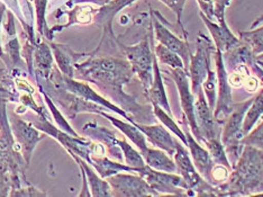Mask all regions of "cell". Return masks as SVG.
<instances>
[{
    "mask_svg": "<svg viewBox=\"0 0 263 197\" xmlns=\"http://www.w3.org/2000/svg\"><path fill=\"white\" fill-rule=\"evenodd\" d=\"M170 75L172 77V79L176 82L179 96H180L182 111L184 113V116L187 118L191 132H193L197 140L200 141V132L198 125H197L195 110V95L191 92L189 74L184 69H171Z\"/></svg>",
    "mask_w": 263,
    "mask_h": 197,
    "instance_id": "9",
    "label": "cell"
},
{
    "mask_svg": "<svg viewBox=\"0 0 263 197\" xmlns=\"http://www.w3.org/2000/svg\"><path fill=\"white\" fill-rule=\"evenodd\" d=\"M35 64L37 69V77L45 80H49L52 75L53 68V56L50 46L45 43H40L35 46Z\"/></svg>",
    "mask_w": 263,
    "mask_h": 197,
    "instance_id": "26",
    "label": "cell"
},
{
    "mask_svg": "<svg viewBox=\"0 0 263 197\" xmlns=\"http://www.w3.org/2000/svg\"><path fill=\"white\" fill-rule=\"evenodd\" d=\"M142 156L144 158L145 164L155 170L177 172L175 161L171 159V156L161 149L147 148L146 151L142 153Z\"/></svg>",
    "mask_w": 263,
    "mask_h": 197,
    "instance_id": "24",
    "label": "cell"
},
{
    "mask_svg": "<svg viewBox=\"0 0 263 197\" xmlns=\"http://www.w3.org/2000/svg\"><path fill=\"white\" fill-rule=\"evenodd\" d=\"M231 169L227 168V167L223 165H214L213 169L211 171V179H212V185L216 186V185L223 184L227 181V178L230 177Z\"/></svg>",
    "mask_w": 263,
    "mask_h": 197,
    "instance_id": "39",
    "label": "cell"
},
{
    "mask_svg": "<svg viewBox=\"0 0 263 197\" xmlns=\"http://www.w3.org/2000/svg\"><path fill=\"white\" fill-rule=\"evenodd\" d=\"M151 44L153 42L151 43V37L148 35L135 45H125L118 42L119 47L126 56L134 74L139 76L145 92L153 82V60L155 55Z\"/></svg>",
    "mask_w": 263,
    "mask_h": 197,
    "instance_id": "5",
    "label": "cell"
},
{
    "mask_svg": "<svg viewBox=\"0 0 263 197\" xmlns=\"http://www.w3.org/2000/svg\"><path fill=\"white\" fill-rule=\"evenodd\" d=\"M134 125L139 128L144 135L147 138L154 147L158 149L165 151L169 156L173 157V154L176 152V147H177V140L172 138V135L166 131L162 125H147V124H142L133 122Z\"/></svg>",
    "mask_w": 263,
    "mask_h": 197,
    "instance_id": "16",
    "label": "cell"
},
{
    "mask_svg": "<svg viewBox=\"0 0 263 197\" xmlns=\"http://www.w3.org/2000/svg\"><path fill=\"white\" fill-rule=\"evenodd\" d=\"M256 61H258V60H256ZM258 63L260 64V67L263 69V61H258Z\"/></svg>",
    "mask_w": 263,
    "mask_h": 197,
    "instance_id": "51",
    "label": "cell"
},
{
    "mask_svg": "<svg viewBox=\"0 0 263 197\" xmlns=\"http://www.w3.org/2000/svg\"><path fill=\"white\" fill-rule=\"evenodd\" d=\"M61 80H62L61 85L64 88H67L71 94H74V95H77V96H79L80 98H83V99L89 100V101H92V103L97 104L99 106H103L104 109L115 112V113H117V114L123 116L124 118H126L127 121L130 122V123L135 122L133 117L129 116L123 109H119V107H117L116 105H114L112 103H110L109 100H107L104 97H101L99 94L96 93L93 89H91L90 87L87 85V83L76 81L72 78H70V77H67V76H62Z\"/></svg>",
    "mask_w": 263,
    "mask_h": 197,
    "instance_id": "13",
    "label": "cell"
},
{
    "mask_svg": "<svg viewBox=\"0 0 263 197\" xmlns=\"http://www.w3.org/2000/svg\"><path fill=\"white\" fill-rule=\"evenodd\" d=\"M204 145L206 146L209 154H211L214 165H223L232 170V165L230 163L229 157H227V153L220 138L207 140L204 142Z\"/></svg>",
    "mask_w": 263,
    "mask_h": 197,
    "instance_id": "30",
    "label": "cell"
},
{
    "mask_svg": "<svg viewBox=\"0 0 263 197\" xmlns=\"http://www.w3.org/2000/svg\"><path fill=\"white\" fill-rule=\"evenodd\" d=\"M243 86L245 89H247L248 93H255L258 91V87H259V79L256 78V77L249 76L248 78L245 79Z\"/></svg>",
    "mask_w": 263,
    "mask_h": 197,
    "instance_id": "44",
    "label": "cell"
},
{
    "mask_svg": "<svg viewBox=\"0 0 263 197\" xmlns=\"http://www.w3.org/2000/svg\"><path fill=\"white\" fill-rule=\"evenodd\" d=\"M44 98H45V100H46V103H47V105H49V107H50V110H51V112H52V114H53V116H54V118H55V122L60 125V128H62L65 132H68L69 134H71V135H73V136H79L74 131L70 128V125L65 122V119L63 118V116L60 114V112L57 110V107L52 104V101H51V99L49 98V96H47V94H44Z\"/></svg>",
    "mask_w": 263,
    "mask_h": 197,
    "instance_id": "40",
    "label": "cell"
},
{
    "mask_svg": "<svg viewBox=\"0 0 263 197\" xmlns=\"http://www.w3.org/2000/svg\"><path fill=\"white\" fill-rule=\"evenodd\" d=\"M152 107H153V113L154 115L157 116L160 122L164 124L165 128H168L171 132H173V134H175L176 136H178V139L180 140L182 142L183 146H188L187 143V138H186V133L182 132V130L178 127L177 123L173 121V118L171 115H169L168 113H166L162 107H160L159 105H155V104H152Z\"/></svg>",
    "mask_w": 263,
    "mask_h": 197,
    "instance_id": "31",
    "label": "cell"
},
{
    "mask_svg": "<svg viewBox=\"0 0 263 197\" xmlns=\"http://www.w3.org/2000/svg\"><path fill=\"white\" fill-rule=\"evenodd\" d=\"M249 68L255 75L256 78L259 79V81L261 82V85L263 86V69L260 67V64L258 63V61H254L252 64H250Z\"/></svg>",
    "mask_w": 263,
    "mask_h": 197,
    "instance_id": "45",
    "label": "cell"
},
{
    "mask_svg": "<svg viewBox=\"0 0 263 197\" xmlns=\"http://www.w3.org/2000/svg\"><path fill=\"white\" fill-rule=\"evenodd\" d=\"M253 98L254 97L244 100L242 103H234L232 113L223 124L224 127L222 129V133H220V140H222L232 168L237 163L243 151L244 146L241 143V140L244 136L243 121L245 113H247L250 105L252 104Z\"/></svg>",
    "mask_w": 263,
    "mask_h": 197,
    "instance_id": "3",
    "label": "cell"
},
{
    "mask_svg": "<svg viewBox=\"0 0 263 197\" xmlns=\"http://www.w3.org/2000/svg\"><path fill=\"white\" fill-rule=\"evenodd\" d=\"M31 2H33V0H31Z\"/></svg>",
    "mask_w": 263,
    "mask_h": 197,
    "instance_id": "53",
    "label": "cell"
},
{
    "mask_svg": "<svg viewBox=\"0 0 263 197\" xmlns=\"http://www.w3.org/2000/svg\"><path fill=\"white\" fill-rule=\"evenodd\" d=\"M199 15L202 21H204L208 31L211 32L212 39L214 41L215 46H216V49L225 53L226 51L231 50L232 47H234L236 44H238L240 39H237L235 35L231 32V29L225 23V20L218 23H214L202 13H200Z\"/></svg>",
    "mask_w": 263,
    "mask_h": 197,
    "instance_id": "18",
    "label": "cell"
},
{
    "mask_svg": "<svg viewBox=\"0 0 263 197\" xmlns=\"http://www.w3.org/2000/svg\"><path fill=\"white\" fill-rule=\"evenodd\" d=\"M118 145L122 149L125 163H126L127 166L132 167V168L139 169L146 165L141 152L135 150L133 147L129 146L126 140H118Z\"/></svg>",
    "mask_w": 263,
    "mask_h": 197,
    "instance_id": "34",
    "label": "cell"
},
{
    "mask_svg": "<svg viewBox=\"0 0 263 197\" xmlns=\"http://www.w3.org/2000/svg\"><path fill=\"white\" fill-rule=\"evenodd\" d=\"M78 73H80L82 79L93 82L101 91L109 95L117 103L122 105L125 112H132L143 119V122H148L147 116H150V111L147 107L140 106L134 98L128 96L123 91V86L127 83L134 75L128 61L111 57L107 58H90L81 64H74Z\"/></svg>",
    "mask_w": 263,
    "mask_h": 197,
    "instance_id": "1",
    "label": "cell"
},
{
    "mask_svg": "<svg viewBox=\"0 0 263 197\" xmlns=\"http://www.w3.org/2000/svg\"><path fill=\"white\" fill-rule=\"evenodd\" d=\"M215 64H216V75H217V101L214 110V116L216 121L223 125L227 117L233 111L234 101H233V95L231 85L229 82V73H227L223 52L216 49L214 52Z\"/></svg>",
    "mask_w": 263,
    "mask_h": 197,
    "instance_id": "7",
    "label": "cell"
},
{
    "mask_svg": "<svg viewBox=\"0 0 263 197\" xmlns=\"http://www.w3.org/2000/svg\"><path fill=\"white\" fill-rule=\"evenodd\" d=\"M35 8H36L37 16V28L41 35H46L47 39L51 40L50 35L51 29L46 27L45 24V8H46V0H35Z\"/></svg>",
    "mask_w": 263,
    "mask_h": 197,
    "instance_id": "37",
    "label": "cell"
},
{
    "mask_svg": "<svg viewBox=\"0 0 263 197\" xmlns=\"http://www.w3.org/2000/svg\"><path fill=\"white\" fill-rule=\"evenodd\" d=\"M202 92L205 94V97L208 101V105L214 111L217 101V75L212 68L208 70V74L205 81L201 86Z\"/></svg>",
    "mask_w": 263,
    "mask_h": 197,
    "instance_id": "35",
    "label": "cell"
},
{
    "mask_svg": "<svg viewBox=\"0 0 263 197\" xmlns=\"http://www.w3.org/2000/svg\"><path fill=\"white\" fill-rule=\"evenodd\" d=\"M161 2L168 6L169 8H171V10H173V13L177 15V20H178L179 25H180L181 28H182V33H183L184 40L188 41V34H187L186 31H184L183 25H182V23H181L182 11H183L184 4H186V0H161Z\"/></svg>",
    "mask_w": 263,
    "mask_h": 197,
    "instance_id": "38",
    "label": "cell"
},
{
    "mask_svg": "<svg viewBox=\"0 0 263 197\" xmlns=\"http://www.w3.org/2000/svg\"><path fill=\"white\" fill-rule=\"evenodd\" d=\"M196 96L197 100H195V110L197 125H198L200 132V142L204 143L207 140L220 138L223 128L215 118L214 111L209 107L202 89L198 92Z\"/></svg>",
    "mask_w": 263,
    "mask_h": 197,
    "instance_id": "12",
    "label": "cell"
},
{
    "mask_svg": "<svg viewBox=\"0 0 263 197\" xmlns=\"http://www.w3.org/2000/svg\"><path fill=\"white\" fill-rule=\"evenodd\" d=\"M5 11H6L5 5L0 3V22L3 21V16H4V14H5Z\"/></svg>",
    "mask_w": 263,
    "mask_h": 197,
    "instance_id": "49",
    "label": "cell"
},
{
    "mask_svg": "<svg viewBox=\"0 0 263 197\" xmlns=\"http://www.w3.org/2000/svg\"><path fill=\"white\" fill-rule=\"evenodd\" d=\"M261 24H263V15H262V16H260L259 19H256V21L252 24V26H251V28H255V27H258L259 25H261Z\"/></svg>",
    "mask_w": 263,
    "mask_h": 197,
    "instance_id": "48",
    "label": "cell"
},
{
    "mask_svg": "<svg viewBox=\"0 0 263 197\" xmlns=\"http://www.w3.org/2000/svg\"><path fill=\"white\" fill-rule=\"evenodd\" d=\"M154 55L161 63L168 65L171 69H184L182 59L176 52L169 50L161 43L154 47Z\"/></svg>",
    "mask_w": 263,
    "mask_h": 197,
    "instance_id": "32",
    "label": "cell"
},
{
    "mask_svg": "<svg viewBox=\"0 0 263 197\" xmlns=\"http://www.w3.org/2000/svg\"><path fill=\"white\" fill-rule=\"evenodd\" d=\"M80 169H81V172H82L83 187H82V192L79 194V196H81V197H83V196H91V193L89 192V187H88V178H87V175H86V171H85V169L82 168L81 166H80Z\"/></svg>",
    "mask_w": 263,
    "mask_h": 197,
    "instance_id": "46",
    "label": "cell"
},
{
    "mask_svg": "<svg viewBox=\"0 0 263 197\" xmlns=\"http://www.w3.org/2000/svg\"><path fill=\"white\" fill-rule=\"evenodd\" d=\"M133 2H135V0H114V2H109L107 5L103 6V8L100 9L97 15V22L105 27L104 37L106 34L114 37L111 31V22L114 17H115L119 10H122L124 7H126V6L130 5Z\"/></svg>",
    "mask_w": 263,
    "mask_h": 197,
    "instance_id": "25",
    "label": "cell"
},
{
    "mask_svg": "<svg viewBox=\"0 0 263 197\" xmlns=\"http://www.w3.org/2000/svg\"><path fill=\"white\" fill-rule=\"evenodd\" d=\"M137 174L143 177L147 184L160 194H168L175 196H188V190L181 176L177 172H165L155 170L145 165L137 169Z\"/></svg>",
    "mask_w": 263,
    "mask_h": 197,
    "instance_id": "8",
    "label": "cell"
},
{
    "mask_svg": "<svg viewBox=\"0 0 263 197\" xmlns=\"http://www.w3.org/2000/svg\"><path fill=\"white\" fill-rule=\"evenodd\" d=\"M35 127H37L43 132L51 134L62 143L65 149H68L70 154H77L83 159L89 165H91V153H92V143L81 139L79 136H70L69 134L62 133V131L57 130V128L49 122H46L44 117H37L36 121H32Z\"/></svg>",
    "mask_w": 263,
    "mask_h": 197,
    "instance_id": "11",
    "label": "cell"
},
{
    "mask_svg": "<svg viewBox=\"0 0 263 197\" xmlns=\"http://www.w3.org/2000/svg\"><path fill=\"white\" fill-rule=\"evenodd\" d=\"M52 50L53 53H54V58L58 62V65L60 70L62 71L64 76L70 77L72 78L73 77V70H72V65L73 62H76L78 59L83 57V55H72V51L68 47H65L64 45H58V44H52Z\"/></svg>",
    "mask_w": 263,
    "mask_h": 197,
    "instance_id": "29",
    "label": "cell"
},
{
    "mask_svg": "<svg viewBox=\"0 0 263 197\" xmlns=\"http://www.w3.org/2000/svg\"><path fill=\"white\" fill-rule=\"evenodd\" d=\"M8 23L6 24V31L8 32V34L14 35L15 34V25H14V16L13 14L8 11Z\"/></svg>",
    "mask_w": 263,
    "mask_h": 197,
    "instance_id": "47",
    "label": "cell"
},
{
    "mask_svg": "<svg viewBox=\"0 0 263 197\" xmlns=\"http://www.w3.org/2000/svg\"><path fill=\"white\" fill-rule=\"evenodd\" d=\"M223 58L226 70L230 71V73L234 71L242 64L250 67V64L256 61V56L253 53L252 49L241 40L234 47L223 53Z\"/></svg>",
    "mask_w": 263,
    "mask_h": 197,
    "instance_id": "19",
    "label": "cell"
},
{
    "mask_svg": "<svg viewBox=\"0 0 263 197\" xmlns=\"http://www.w3.org/2000/svg\"><path fill=\"white\" fill-rule=\"evenodd\" d=\"M240 40L245 42L255 56L263 53V25L259 28H252L249 32H241Z\"/></svg>",
    "mask_w": 263,
    "mask_h": 197,
    "instance_id": "33",
    "label": "cell"
},
{
    "mask_svg": "<svg viewBox=\"0 0 263 197\" xmlns=\"http://www.w3.org/2000/svg\"><path fill=\"white\" fill-rule=\"evenodd\" d=\"M10 127L11 132H13L17 142H18L20 147L23 149L24 159L26 161V165H28L29 161H31L35 146L37 145V142L43 139V135L37 130H35L33 127L22 121L18 117L16 118L11 116Z\"/></svg>",
    "mask_w": 263,
    "mask_h": 197,
    "instance_id": "14",
    "label": "cell"
},
{
    "mask_svg": "<svg viewBox=\"0 0 263 197\" xmlns=\"http://www.w3.org/2000/svg\"><path fill=\"white\" fill-rule=\"evenodd\" d=\"M145 93L148 100H150L152 104L162 107V109L168 113L169 115L172 116V111L169 105L168 97H166L164 83L162 80V75H161L158 59L155 56L153 60V82Z\"/></svg>",
    "mask_w": 263,
    "mask_h": 197,
    "instance_id": "20",
    "label": "cell"
},
{
    "mask_svg": "<svg viewBox=\"0 0 263 197\" xmlns=\"http://www.w3.org/2000/svg\"><path fill=\"white\" fill-rule=\"evenodd\" d=\"M153 25L155 35H157V40L161 44L168 47L169 50L176 52L177 55L182 59L184 70L188 73L190 64V56L193 55L190 51V45L188 43V41H182L177 38L176 35L171 33L162 23H160L158 19H153Z\"/></svg>",
    "mask_w": 263,
    "mask_h": 197,
    "instance_id": "15",
    "label": "cell"
},
{
    "mask_svg": "<svg viewBox=\"0 0 263 197\" xmlns=\"http://www.w3.org/2000/svg\"><path fill=\"white\" fill-rule=\"evenodd\" d=\"M91 166L98 171L101 178H108L112 175H116L118 172L126 171V172H137V169L132 168L127 165H123L119 163H114L108 158L105 157H95L91 154Z\"/></svg>",
    "mask_w": 263,
    "mask_h": 197,
    "instance_id": "27",
    "label": "cell"
},
{
    "mask_svg": "<svg viewBox=\"0 0 263 197\" xmlns=\"http://www.w3.org/2000/svg\"><path fill=\"white\" fill-rule=\"evenodd\" d=\"M241 143L243 146H252L263 150V121L250 133L243 136Z\"/></svg>",
    "mask_w": 263,
    "mask_h": 197,
    "instance_id": "36",
    "label": "cell"
},
{
    "mask_svg": "<svg viewBox=\"0 0 263 197\" xmlns=\"http://www.w3.org/2000/svg\"><path fill=\"white\" fill-rule=\"evenodd\" d=\"M198 4L201 8V13L207 16L209 20L214 21L215 10H214V0H198Z\"/></svg>",
    "mask_w": 263,
    "mask_h": 197,
    "instance_id": "43",
    "label": "cell"
},
{
    "mask_svg": "<svg viewBox=\"0 0 263 197\" xmlns=\"http://www.w3.org/2000/svg\"><path fill=\"white\" fill-rule=\"evenodd\" d=\"M216 46L202 33L198 34L197 38V49L195 55L190 56L189 64V78L191 92L196 96L201 91L202 82L205 81L208 70L211 69V58L214 55Z\"/></svg>",
    "mask_w": 263,
    "mask_h": 197,
    "instance_id": "6",
    "label": "cell"
},
{
    "mask_svg": "<svg viewBox=\"0 0 263 197\" xmlns=\"http://www.w3.org/2000/svg\"><path fill=\"white\" fill-rule=\"evenodd\" d=\"M83 133L87 135L93 136L97 140L104 142L106 146H108V152L114 158L122 161L123 160V151L118 145V139L110 131L104 127H99L96 123H88L82 129Z\"/></svg>",
    "mask_w": 263,
    "mask_h": 197,
    "instance_id": "21",
    "label": "cell"
},
{
    "mask_svg": "<svg viewBox=\"0 0 263 197\" xmlns=\"http://www.w3.org/2000/svg\"><path fill=\"white\" fill-rule=\"evenodd\" d=\"M111 187L112 196L121 197H142L159 196V194L140 175L116 174L107 178Z\"/></svg>",
    "mask_w": 263,
    "mask_h": 197,
    "instance_id": "10",
    "label": "cell"
},
{
    "mask_svg": "<svg viewBox=\"0 0 263 197\" xmlns=\"http://www.w3.org/2000/svg\"><path fill=\"white\" fill-rule=\"evenodd\" d=\"M218 196H260L263 194V150L244 146L230 177L216 185Z\"/></svg>",
    "mask_w": 263,
    "mask_h": 197,
    "instance_id": "2",
    "label": "cell"
},
{
    "mask_svg": "<svg viewBox=\"0 0 263 197\" xmlns=\"http://www.w3.org/2000/svg\"><path fill=\"white\" fill-rule=\"evenodd\" d=\"M71 156L77 160V163L79 164V166H81L82 168L85 169L87 178H88V183L90 185V188H91V196H95V197L112 196L111 187L108 182L104 181V178H101L99 174L97 175V172L93 171V169L89 166L87 161L80 159V157L77 156V154H71Z\"/></svg>",
    "mask_w": 263,
    "mask_h": 197,
    "instance_id": "23",
    "label": "cell"
},
{
    "mask_svg": "<svg viewBox=\"0 0 263 197\" xmlns=\"http://www.w3.org/2000/svg\"><path fill=\"white\" fill-rule=\"evenodd\" d=\"M6 52H7L6 56H8V59L10 60L11 63L16 64L17 62H20V44L17 39H13L6 44Z\"/></svg>",
    "mask_w": 263,
    "mask_h": 197,
    "instance_id": "41",
    "label": "cell"
},
{
    "mask_svg": "<svg viewBox=\"0 0 263 197\" xmlns=\"http://www.w3.org/2000/svg\"><path fill=\"white\" fill-rule=\"evenodd\" d=\"M11 2H13V3H16V2H17V0H11Z\"/></svg>",
    "mask_w": 263,
    "mask_h": 197,
    "instance_id": "52",
    "label": "cell"
},
{
    "mask_svg": "<svg viewBox=\"0 0 263 197\" xmlns=\"http://www.w3.org/2000/svg\"><path fill=\"white\" fill-rule=\"evenodd\" d=\"M231 4V0H214V10H215V17L218 20V22L224 21L225 17V9L229 7Z\"/></svg>",
    "mask_w": 263,
    "mask_h": 197,
    "instance_id": "42",
    "label": "cell"
},
{
    "mask_svg": "<svg viewBox=\"0 0 263 197\" xmlns=\"http://www.w3.org/2000/svg\"><path fill=\"white\" fill-rule=\"evenodd\" d=\"M173 157H175L177 174L181 176L186 185L188 196H218L216 186L209 184L201 177L190 158L186 146H182L180 141H177L176 152Z\"/></svg>",
    "mask_w": 263,
    "mask_h": 197,
    "instance_id": "4",
    "label": "cell"
},
{
    "mask_svg": "<svg viewBox=\"0 0 263 197\" xmlns=\"http://www.w3.org/2000/svg\"><path fill=\"white\" fill-rule=\"evenodd\" d=\"M263 116V89L255 95L252 104L250 105L247 113H245L243 121V135L250 133Z\"/></svg>",
    "mask_w": 263,
    "mask_h": 197,
    "instance_id": "28",
    "label": "cell"
},
{
    "mask_svg": "<svg viewBox=\"0 0 263 197\" xmlns=\"http://www.w3.org/2000/svg\"><path fill=\"white\" fill-rule=\"evenodd\" d=\"M256 60H258V61H263V53H262V55L256 56Z\"/></svg>",
    "mask_w": 263,
    "mask_h": 197,
    "instance_id": "50",
    "label": "cell"
},
{
    "mask_svg": "<svg viewBox=\"0 0 263 197\" xmlns=\"http://www.w3.org/2000/svg\"><path fill=\"white\" fill-rule=\"evenodd\" d=\"M100 115L105 116L107 119H108L109 122L112 123L114 127H116L119 131H122V132L127 136V138L134 143V145L140 149V152L141 154L143 152L146 151V149L148 148L147 145H146V140H145V135L144 133L142 132V131L136 127V125H134L133 123L130 122H124V121H121V119L118 118H115L114 116L107 114V113H105L104 111L99 113Z\"/></svg>",
    "mask_w": 263,
    "mask_h": 197,
    "instance_id": "22",
    "label": "cell"
},
{
    "mask_svg": "<svg viewBox=\"0 0 263 197\" xmlns=\"http://www.w3.org/2000/svg\"><path fill=\"white\" fill-rule=\"evenodd\" d=\"M186 138L188 148L191 154V160L196 167V169L198 170L201 177L205 179L206 182L212 184L211 179V171L214 167V163L211 158V154H209L208 150L205 148H202L200 143L196 140L194 134H191L190 131L187 130L186 132Z\"/></svg>",
    "mask_w": 263,
    "mask_h": 197,
    "instance_id": "17",
    "label": "cell"
}]
</instances>
